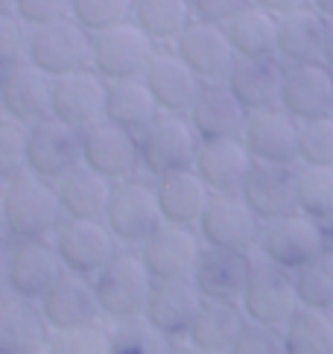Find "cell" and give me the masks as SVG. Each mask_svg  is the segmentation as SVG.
I'll return each mask as SVG.
<instances>
[{
  "mask_svg": "<svg viewBox=\"0 0 333 354\" xmlns=\"http://www.w3.org/2000/svg\"><path fill=\"white\" fill-rule=\"evenodd\" d=\"M82 164V132L56 118L27 126V170L47 182H59Z\"/></svg>",
  "mask_w": 333,
  "mask_h": 354,
  "instance_id": "obj_11",
  "label": "cell"
},
{
  "mask_svg": "<svg viewBox=\"0 0 333 354\" xmlns=\"http://www.w3.org/2000/svg\"><path fill=\"white\" fill-rule=\"evenodd\" d=\"M91 39L94 35L76 18L32 27L27 62H32L35 68H41L53 80L73 73V71H85V68H91V56H94Z\"/></svg>",
  "mask_w": 333,
  "mask_h": 354,
  "instance_id": "obj_5",
  "label": "cell"
},
{
  "mask_svg": "<svg viewBox=\"0 0 333 354\" xmlns=\"http://www.w3.org/2000/svg\"><path fill=\"white\" fill-rule=\"evenodd\" d=\"M170 354H213V351H204V348H199L193 343H187V339H173Z\"/></svg>",
  "mask_w": 333,
  "mask_h": 354,
  "instance_id": "obj_50",
  "label": "cell"
},
{
  "mask_svg": "<svg viewBox=\"0 0 333 354\" xmlns=\"http://www.w3.org/2000/svg\"><path fill=\"white\" fill-rule=\"evenodd\" d=\"M9 255H12V240L0 234V296L9 293Z\"/></svg>",
  "mask_w": 333,
  "mask_h": 354,
  "instance_id": "obj_49",
  "label": "cell"
},
{
  "mask_svg": "<svg viewBox=\"0 0 333 354\" xmlns=\"http://www.w3.org/2000/svg\"><path fill=\"white\" fill-rule=\"evenodd\" d=\"M298 129H301V123L289 111L275 106V109L249 111L240 138L249 147L254 161L298 164Z\"/></svg>",
  "mask_w": 333,
  "mask_h": 354,
  "instance_id": "obj_16",
  "label": "cell"
},
{
  "mask_svg": "<svg viewBox=\"0 0 333 354\" xmlns=\"http://www.w3.org/2000/svg\"><path fill=\"white\" fill-rule=\"evenodd\" d=\"M155 194H158L161 220L173 223V225H187V229H196L211 196H213L211 187L199 179V173L193 167L158 176Z\"/></svg>",
  "mask_w": 333,
  "mask_h": 354,
  "instance_id": "obj_29",
  "label": "cell"
},
{
  "mask_svg": "<svg viewBox=\"0 0 333 354\" xmlns=\"http://www.w3.org/2000/svg\"><path fill=\"white\" fill-rule=\"evenodd\" d=\"M204 246L254 255L263 232V220L240 194H213L196 225Z\"/></svg>",
  "mask_w": 333,
  "mask_h": 354,
  "instance_id": "obj_8",
  "label": "cell"
},
{
  "mask_svg": "<svg viewBox=\"0 0 333 354\" xmlns=\"http://www.w3.org/2000/svg\"><path fill=\"white\" fill-rule=\"evenodd\" d=\"M0 100L3 115L15 123L32 126L50 118V100H53V77H47L32 62H18L0 71Z\"/></svg>",
  "mask_w": 333,
  "mask_h": 354,
  "instance_id": "obj_18",
  "label": "cell"
},
{
  "mask_svg": "<svg viewBox=\"0 0 333 354\" xmlns=\"http://www.w3.org/2000/svg\"><path fill=\"white\" fill-rule=\"evenodd\" d=\"M325 65L333 71V21H327V39H325Z\"/></svg>",
  "mask_w": 333,
  "mask_h": 354,
  "instance_id": "obj_51",
  "label": "cell"
},
{
  "mask_svg": "<svg viewBox=\"0 0 333 354\" xmlns=\"http://www.w3.org/2000/svg\"><path fill=\"white\" fill-rule=\"evenodd\" d=\"M15 15L30 30L44 27V24L73 18V0H15Z\"/></svg>",
  "mask_w": 333,
  "mask_h": 354,
  "instance_id": "obj_46",
  "label": "cell"
},
{
  "mask_svg": "<svg viewBox=\"0 0 333 354\" xmlns=\"http://www.w3.org/2000/svg\"><path fill=\"white\" fill-rule=\"evenodd\" d=\"M202 293L193 278H173V281H155L149 290L144 316L170 339H184L196 313L202 308Z\"/></svg>",
  "mask_w": 333,
  "mask_h": 354,
  "instance_id": "obj_23",
  "label": "cell"
},
{
  "mask_svg": "<svg viewBox=\"0 0 333 354\" xmlns=\"http://www.w3.org/2000/svg\"><path fill=\"white\" fill-rule=\"evenodd\" d=\"M173 50L184 59V65L196 73L202 82H225L231 73L237 53L231 47L225 27L208 21H190V27L178 35Z\"/></svg>",
  "mask_w": 333,
  "mask_h": 354,
  "instance_id": "obj_15",
  "label": "cell"
},
{
  "mask_svg": "<svg viewBox=\"0 0 333 354\" xmlns=\"http://www.w3.org/2000/svg\"><path fill=\"white\" fill-rule=\"evenodd\" d=\"M65 263H61L53 240H12V255H9V293L41 301L44 293L53 287Z\"/></svg>",
  "mask_w": 333,
  "mask_h": 354,
  "instance_id": "obj_17",
  "label": "cell"
},
{
  "mask_svg": "<svg viewBox=\"0 0 333 354\" xmlns=\"http://www.w3.org/2000/svg\"><path fill=\"white\" fill-rule=\"evenodd\" d=\"M254 158L242 138H216V141H202L193 161L199 179L211 187V194H240Z\"/></svg>",
  "mask_w": 333,
  "mask_h": 354,
  "instance_id": "obj_22",
  "label": "cell"
},
{
  "mask_svg": "<svg viewBox=\"0 0 333 354\" xmlns=\"http://www.w3.org/2000/svg\"><path fill=\"white\" fill-rule=\"evenodd\" d=\"M6 115H3V100H0V120H3Z\"/></svg>",
  "mask_w": 333,
  "mask_h": 354,
  "instance_id": "obj_56",
  "label": "cell"
},
{
  "mask_svg": "<svg viewBox=\"0 0 333 354\" xmlns=\"http://www.w3.org/2000/svg\"><path fill=\"white\" fill-rule=\"evenodd\" d=\"M280 109L298 123L333 115V71L325 62L313 65H287Z\"/></svg>",
  "mask_w": 333,
  "mask_h": 354,
  "instance_id": "obj_19",
  "label": "cell"
},
{
  "mask_svg": "<svg viewBox=\"0 0 333 354\" xmlns=\"http://www.w3.org/2000/svg\"><path fill=\"white\" fill-rule=\"evenodd\" d=\"M249 6H251V0H193V18L225 27V24H231Z\"/></svg>",
  "mask_w": 333,
  "mask_h": 354,
  "instance_id": "obj_47",
  "label": "cell"
},
{
  "mask_svg": "<svg viewBox=\"0 0 333 354\" xmlns=\"http://www.w3.org/2000/svg\"><path fill=\"white\" fill-rule=\"evenodd\" d=\"M0 12H15V0H0Z\"/></svg>",
  "mask_w": 333,
  "mask_h": 354,
  "instance_id": "obj_55",
  "label": "cell"
},
{
  "mask_svg": "<svg viewBox=\"0 0 333 354\" xmlns=\"http://www.w3.org/2000/svg\"><path fill=\"white\" fill-rule=\"evenodd\" d=\"M202 237L187 225L161 223L144 243L137 246L152 281H173V278H193V270L202 255Z\"/></svg>",
  "mask_w": 333,
  "mask_h": 354,
  "instance_id": "obj_13",
  "label": "cell"
},
{
  "mask_svg": "<svg viewBox=\"0 0 333 354\" xmlns=\"http://www.w3.org/2000/svg\"><path fill=\"white\" fill-rule=\"evenodd\" d=\"M53 246L59 252L68 272L94 278L106 263L126 249L117 237L111 234L106 220H70L65 217L53 232Z\"/></svg>",
  "mask_w": 333,
  "mask_h": 354,
  "instance_id": "obj_10",
  "label": "cell"
},
{
  "mask_svg": "<svg viewBox=\"0 0 333 354\" xmlns=\"http://www.w3.org/2000/svg\"><path fill=\"white\" fill-rule=\"evenodd\" d=\"M91 281H94L102 319H108V322L144 316L149 290L155 284L144 258H140V252L132 246H126L111 263H106Z\"/></svg>",
  "mask_w": 333,
  "mask_h": 354,
  "instance_id": "obj_2",
  "label": "cell"
},
{
  "mask_svg": "<svg viewBox=\"0 0 333 354\" xmlns=\"http://www.w3.org/2000/svg\"><path fill=\"white\" fill-rule=\"evenodd\" d=\"M327 18L313 6L278 18V59L284 65H313L325 59Z\"/></svg>",
  "mask_w": 333,
  "mask_h": 354,
  "instance_id": "obj_30",
  "label": "cell"
},
{
  "mask_svg": "<svg viewBox=\"0 0 333 354\" xmlns=\"http://www.w3.org/2000/svg\"><path fill=\"white\" fill-rule=\"evenodd\" d=\"M144 82L152 91V97H155L158 109L175 111V115H187L202 88V80L184 65V59L173 47L155 50V56H152L149 68L144 73Z\"/></svg>",
  "mask_w": 333,
  "mask_h": 354,
  "instance_id": "obj_25",
  "label": "cell"
},
{
  "mask_svg": "<svg viewBox=\"0 0 333 354\" xmlns=\"http://www.w3.org/2000/svg\"><path fill=\"white\" fill-rule=\"evenodd\" d=\"M44 354H108V325H79V328H56L47 334Z\"/></svg>",
  "mask_w": 333,
  "mask_h": 354,
  "instance_id": "obj_40",
  "label": "cell"
},
{
  "mask_svg": "<svg viewBox=\"0 0 333 354\" xmlns=\"http://www.w3.org/2000/svg\"><path fill=\"white\" fill-rule=\"evenodd\" d=\"M56 185V194L61 202V214L70 220H106L108 196H111V182L102 179L91 167H73L65 173Z\"/></svg>",
  "mask_w": 333,
  "mask_h": 354,
  "instance_id": "obj_31",
  "label": "cell"
},
{
  "mask_svg": "<svg viewBox=\"0 0 333 354\" xmlns=\"http://www.w3.org/2000/svg\"><path fill=\"white\" fill-rule=\"evenodd\" d=\"M280 334L287 354H333V313L301 305Z\"/></svg>",
  "mask_w": 333,
  "mask_h": 354,
  "instance_id": "obj_36",
  "label": "cell"
},
{
  "mask_svg": "<svg viewBox=\"0 0 333 354\" xmlns=\"http://www.w3.org/2000/svg\"><path fill=\"white\" fill-rule=\"evenodd\" d=\"M310 6L318 12V15H325L327 21H333V0H310Z\"/></svg>",
  "mask_w": 333,
  "mask_h": 354,
  "instance_id": "obj_52",
  "label": "cell"
},
{
  "mask_svg": "<svg viewBox=\"0 0 333 354\" xmlns=\"http://www.w3.org/2000/svg\"><path fill=\"white\" fill-rule=\"evenodd\" d=\"M296 278V293L304 308L330 310L333 313V249H325L292 272Z\"/></svg>",
  "mask_w": 333,
  "mask_h": 354,
  "instance_id": "obj_39",
  "label": "cell"
},
{
  "mask_svg": "<svg viewBox=\"0 0 333 354\" xmlns=\"http://www.w3.org/2000/svg\"><path fill=\"white\" fill-rule=\"evenodd\" d=\"M296 196L298 211L325 223L333 217V167L296 164Z\"/></svg>",
  "mask_w": 333,
  "mask_h": 354,
  "instance_id": "obj_38",
  "label": "cell"
},
{
  "mask_svg": "<svg viewBox=\"0 0 333 354\" xmlns=\"http://www.w3.org/2000/svg\"><path fill=\"white\" fill-rule=\"evenodd\" d=\"M242 325H246V313H242V308L237 305V301L204 299L184 339L199 346V348H204V351L228 354L234 346L237 334L242 331Z\"/></svg>",
  "mask_w": 333,
  "mask_h": 354,
  "instance_id": "obj_32",
  "label": "cell"
},
{
  "mask_svg": "<svg viewBox=\"0 0 333 354\" xmlns=\"http://www.w3.org/2000/svg\"><path fill=\"white\" fill-rule=\"evenodd\" d=\"M47 334L38 301L15 293L0 296V354H44Z\"/></svg>",
  "mask_w": 333,
  "mask_h": 354,
  "instance_id": "obj_27",
  "label": "cell"
},
{
  "mask_svg": "<svg viewBox=\"0 0 333 354\" xmlns=\"http://www.w3.org/2000/svg\"><path fill=\"white\" fill-rule=\"evenodd\" d=\"M30 50V27L15 12H0V71L18 62H27Z\"/></svg>",
  "mask_w": 333,
  "mask_h": 354,
  "instance_id": "obj_44",
  "label": "cell"
},
{
  "mask_svg": "<svg viewBox=\"0 0 333 354\" xmlns=\"http://www.w3.org/2000/svg\"><path fill=\"white\" fill-rule=\"evenodd\" d=\"M132 21L158 47H173L193 21V0H135Z\"/></svg>",
  "mask_w": 333,
  "mask_h": 354,
  "instance_id": "obj_34",
  "label": "cell"
},
{
  "mask_svg": "<svg viewBox=\"0 0 333 354\" xmlns=\"http://www.w3.org/2000/svg\"><path fill=\"white\" fill-rule=\"evenodd\" d=\"M82 164L99 173L102 179H108L111 185L140 176L144 167H140L137 135L108 120L88 126V129H82Z\"/></svg>",
  "mask_w": 333,
  "mask_h": 354,
  "instance_id": "obj_12",
  "label": "cell"
},
{
  "mask_svg": "<svg viewBox=\"0 0 333 354\" xmlns=\"http://www.w3.org/2000/svg\"><path fill=\"white\" fill-rule=\"evenodd\" d=\"M3 194H6V185H0V234H3Z\"/></svg>",
  "mask_w": 333,
  "mask_h": 354,
  "instance_id": "obj_54",
  "label": "cell"
},
{
  "mask_svg": "<svg viewBox=\"0 0 333 354\" xmlns=\"http://www.w3.org/2000/svg\"><path fill=\"white\" fill-rule=\"evenodd\" d=\"M251 3H254V6H260V9H266L269 15L284 18V15H289V12L310 6V0H251Z\"/></svg>",
  "mask_w": 333,
  "mask_h": 354,
  "instance_id": "obj_48",
  "label": "cell"
},
{
  "mask_svg": "<svg viewBox=\"0 0 333 354\" xmlns=\"http://www.w3.org/2000/svg\"><path fill=\"white\" fill-rule=\"evenodd\" d=\"M298 164L333 167V115L301 123V129H298Z\"/></svg>",
  "mask_w": 333,
  "mask_h": 354,
  "instance_id": "obj_42",
  "label": "cell"
},
{
  "mask_svg": "<svg viewBox=\"0 0 333 354\" xmlns=\"http://www.w3.org/2000/svg\"><path fill=\"white\" fill-rule=\"evenodd\" d=\"M50 331L56 328H79L102 322V310L94 293V281L76 272H61V278L38 301Z\"/></svg>",
  "mask_w": 333,
  "mask_h": 354,
  "instance_id": "obj_21",
  "label": "cell"
},
{
  "mask_svg": "<svg viewBox=\"0 0 333 354\" xmlns=\"http://www.w3.org/2000/svg\"><path fill=\"white\" fill-rule=\"evenodd\" d=\"M187 118L202 141H216V138H240L249 111L242 109L228 82H202Z\"/></svg>",
  "mask_w": 333,
  "mask_h": 354,
  "instance_id": "obj_24",
  "label": "cell"
},
{
  "mask_svg": "<svg viewBox=\"0 0 333 354\" xmlns=\"http://www.w3.org/2000/svg\"><path fill=\"white\" fill-rule=\"evenodd\" d=\"M65 220L56 185L35 173H23L6 185L3 194V234L9 240H44L53 237Z\"/></svg>",
  "mask_w": 333,
  "mask_h": 354,
  "instance_id": "obj_1",
  "label": "cell"
},
{
  "mask_svg": "<svg viewBox=\"0 0 333 354\" xmlns=\"http://www.w3.org/2000/svg\"><path fill=\"white\" fill-rule=\"evenodd\" d=\"M158 115H161V109L144 80L108 82V91H106V120L108 123L140 135Z\"/></svg>",
  "mask_w": 333,
  "mask_h": 354,
  "instance_id": "obj_33",
  "label": "cell"
},
{
  "mask_svg": "<svg viewBox=\"0 0 333 354\" xmlns=\"http://www.w3.org/2000/svg\"><path fill=\"white\" fill-rule=\"evenodd\" d=\"M251 258L242 252H228V249H213L204 246L199 263L193 270V284L199 287L202 299H216V301H237L242 299V290L249 284L251 272Z\"/></svg>",
  "mask_w": 333,
  "mask_h": 354,
  "instance_id": "obj_26",
  "label": "cell"
},
{
  "mask_svg": "<svg viewBox=\"0 0 333 354\" xmlns=\"http://www.w3.org/2000/svg\"><path fill=\"white\" fill-rule=\"evenodd\" d=\"M132 12L135 0H73V18L91 35L132 21Z\"/></svg>",
  "mask_w": 333,
  "mask_h": 354,
  "instance_id": "obj_41",
  "label": "cell"
},
{
  "mask_svg": "<svg viewBox=\"0 0 333 354\" xmlns=\"http://www.w3.org/2000/svg\"><path fill=\"white\" fill-rule=\"evenodd\" d=\"M27 173V126L3 118L0 120V185Z\"/></svg>",
  "mask_w": 333,
  "mask_h": 354,
  "instance_id": "obj_43",
  "label": "cell"
},
{
  "mask_svg": "<svg viewBox=\"0 0 333 354\" xmlns=\"http://www.w3.org/2000/svg\"><path fill=\"white\" fill-rule=\"evenodd\" d=\"M325 225V240H327V249H333V217L322 223Z\"/></svg>",
  "mask_w": 333,
  "mask_h": 354,
  "instance_id": "obj_53",
  "label": "cell"
},
{
  "mask_svg": "<svg viewBox=\"0 0 333 354\" xmlns=\"http://www.w3.org/2000/svg\"><path fill=\"white\" fill-rule=\"evenodd\" d=\"M225 32L240 59L278 56V18L260 6L251 3L246 12H240L231 24H225Z\"/></svg>",
  "mask_w": 333,
  "mask_h": 354,
  "instance_id": "obj_35",
  "label": "cell"
},
{
  "mask_svg": "<svg viewBox=\"0 0 333 354\" xmlns=\"http://www.w3.org/2000/svg\"><path fill=\"white\" fill-rule=\"evenodd\" d=\"M228 354H287L284 334H280V328L246 319V325H242V331L237 334Z\"/></svg>",
  "mask_w": 333,
  "mask_h": 354,
  "instance_id": "obj_45",
  "label": "cell"
},
{
  "mask_svg": "<svg viewBox=\"0 0 333 354\" xmlns=\"http://www.w3.org/2000/svg\"><path fill=\"white\" fill-rule=\"evenodd\" d=\"M161 223L164 220L158 208L155 179L140 173L132 176V179L114 182L106 208V225L123 246L137 249Z\"/></svg>",
  "mask_w": 333,
  "mask_h": 354,
  "instance_id": "obj_4",
  "label": "cell"
},
{
  "mask_svg": "<svg viewBox=\"0 0 333 354\" xmlns=\"http://www.w3.org/2000/svg\"><path fill=\"white\" fill-rule=\"evenodd\" d=\"M91 44H94L91 68L106 82L144 80L149 62L158 50V44L152 41L135 21H126V24L111 27V30L94 32Z\"/></svg>",
  "mask_w": 333,
  "mask_h": 354,
  "instance_id": "obj_9",
  "label": "cell"
},
{
  "mask_svg": "<svg viewBox=\"0 0 333 354\" xmlns=\"http://www.w3.org/2000/svg\"><path fill=\"white\" fill-rule=\"evenodd\" d=\"M240 196L263 223L289 217L298 211L296 196V164H260L254 161Z\"/></svg>",
  "mask_w": 333,
  "mask_h": 354,
  "instance_id": "obj_20",
  "label": "cell"
},
{
  "mask_svg": "<svg viewBox=\"0 0 333 354\" xmlns=\"http://www.w3.org/2000/svg\"><path fill=\"white\" fill-rule=\"evenodd\" d=\"M325 249H327L325 225L313 217H307V214L296 211V214H289V217H278V220L263 223L254 255L266 258L269 263H275V267L287 270V272H296Z\"/></svg>",
  "mask_w": 333,
  "mask_h": 354,
  "instance_id": "obj_6",
  "label": "cell"
},
{
  "mask_svg": "<svg viewBox=\"0 0 333 354\" xmlns=\"http://www.w3.org/2000/svg\"><path fill=\"white\" fill-rule=\"evenodd\" d=\"M106 91H108V82L94 68L56 77L53 100H50V118L82 132L88 126L106 120Z\"/></svg>",
  "mask_w": 333,
  "mask_h": 354,
  "instance_id": "obj_14",
  "label": "cell"
},
{
  "mask_svg": "<svg viewBox=\"0 0 333 354\" xmlns=\"http://www.w3.org/2000/svg\"><path fill=\"white\" fill-rule=\"evenodd\" d=\"M199 144H202V138L196 135L187 115L161 111V115L137 135L144 176L158 179V176H166V173L190 170L196 161Z\"/></svg>",
  "mask_w": 333,
  "mask_h": 354,
  "instance_id": "obj_3",
  "label": "cell"
},
{
  "mask_svg": "<svg viewBox=\"0 0 333 354\" xmlns=\"http://www.w3.org/2000/svg\"><path fill=\"white\" fill-rule=\"evenodd\" d=\"M173 339L161 334L146 316L108 322V354H170Z\"/></svg>",
  "mask_w": 333,
  "mask_h": 354,
  "instance_id": "obj_37",
  "label": "cell"
},
{
  "mask_svg": "<svg viewBox=\"0 0 333 354\" xmlns=\"http://www.w3.org/2000/svg\"><path fill=\"white\" fill-rule=\"evenodd\" d=\"M284 73H287V65L278 56H260V59H240L237 56L225 82L237 94L242 109L260 111V109L280 106Z\"/></svg>",
  "mask_w": 333,
  "mask_h": 354,
  "instance_id": "obj_28",
  "label": "cell"
},
{
  "mask_svg": "<svg viewBox=\"0 0 333 354\" xmlns=\"http://www.w3.org/2000/svg\"><path fill=\"white\" fill-rule=\"evenodd\" d=\"M240 308L246 313V319L251 322L284 328L289 322V316L301 308L298 293H296V278H292V272L269 263L266 258L254 255Z\"/></svg>",
  "mask_w": 333,
  "mask_h": 354,
  "instance_id": "obj_7",
  "label": "cell"
}]
</instances>
